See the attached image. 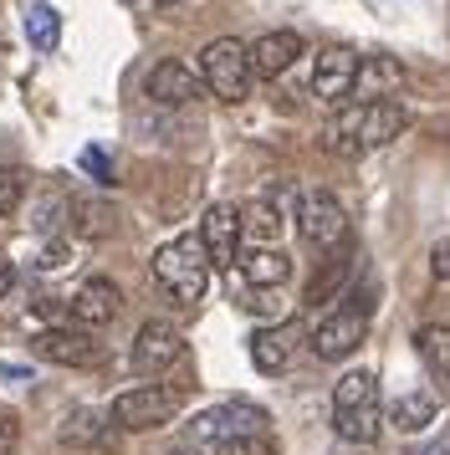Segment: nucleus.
<instances>
[{"label":"nucleus","instance_id":"17","mask_svg":"<svg viewBox=\"0 0 450 455\" xmlns=\"http://www.w3.org/2000/svg\"><path fill=\"white\" fill-rule=\"evenodd\" d=\"M399 83H405V67L394 62V57H358V83H353V92H364V103H384Z\"/></svg>","mask_w":450,"mask_h":455},{"label":"nucleus","instance_id":"2","mask_svg":"<svg viewBox=\"0 0 450 455\" xmlns=\"http://www.w3.org/2000/svg\"><path fill=\"white\" fill-rule=\"evenodd\" d=\"M154 276L174 302H200L210 287V256H205L200 235H174L154 251Z\"/></svg>","mask_w":450,"mask_h":455},{"label":"nucleus","instance_id":"18","mask_svg":"<svg viewBox=\"0 0 450 455\" xmlns=\"http://www.w3.org/2000/svg\"><path fill=\"white\" fill-rule=\"evenodd\" d=\"M282 205L266 195V200H256V205L241 210V241H251V246H277L282 241Z\"/></svg>","mask_w":450,"mask_h":455},{"label":"nucleus","instance_id":"14","mask_svg":"<svg viewBox=\"0 0 450 455\" xmlns=\"http://www.w3.org/2000/svg\"><path fill=\"white\" fill-rule=\"evenodd\" d=\"M143 92H149V98H154L159 108H189V103H195V98L205 92V87H200V77H195L189 67L169 57V62H159L154 72H149Z\"/></svg>","mask_w":450,"mask_h":455},{"label":"nucleus","instance_id":"29","mask_svg":"<svg viewBox=\"0 0 450 455\" xmlns=\"http://www.w3.org/2000/svg\"><path fill=\"white\" fill-rule=\"evenodd\" d=\"M20 445V419L11 410H0V455H16Z\"/></svg>","mask_w":450,"mask_h":455},{"label":"nucleus","instance_id":"20","mask_svg":"<svg viewBox=\"0 0 450 455\" xmlns=\"http://www.w3.org/2000/svg\"><path fill=\"white\" fill-rule=\"evenodd\" d=\"M364 404H379V379L368 369H353L338 379L333 389V414H348V410H364Z\"/></svg>","mask_w":450,"mask_h":455},{"label":"nucleus","instance_id":"7","mask_svg":"<svg viewBox=\"0 0 450 455\" xmlns=\"http://www.w3.org/2000/svg\"><path fill=\"white\" fill-rule=\"evenodd\" d=\"M364 332H368V312L358 307H338V312H327L323 323L312 328V358H323V363H338V358H348V353L364 343Z\"/></svg>","mask_w":450,"mask_h":455},{"label":"nucleus","instance_id":"21","mask_svg":"<svg viewBox=\"0 0 450 455\" xmlns=\"http://www.w3.org/2000/svg\"><path fill=\"white\" fill-rule=\"evenodd\" d=\"M414 348H420V358L435 379H450V323H425L414 332Z\"/></svg>","mask_w":450,"mask_h":455},{"label":"nucleus","instance_id":"9","mask_svg":"<svg viewBox=\"0 0 450 455\" xmlns=\"http://www.w3.org/2000/svg\"><path fill=\"white\" fill-rule=\"evenodd\" d=\"M118 312H123V291H118V282H108V276L82 282L77 297L67 302V317H72L82 332H98V328H108V323H118Z\"/></svg>","mask_w":450,"mask_h":455},{"label":"nucleus","instance_id":"12","mask_svg":"<svg viewBox=\"0 0 450 455\" xmlns=\"http://www.w3.org/2000/svg\"><path fill=\"white\" fill-rule=\"evenodd\" d=\"M36 358L61 363V369H92V363H102V343L82 328H46L36 338Z\"/></svg>","mask_w":450,"mask_h":455},{"label":"nucleus","instance_id":"33","mask_svg":"<svg viewBox=\"0 0 450 455\" xmlns=\"http://www.w3.org/2000/svg\"><path fill=\"white\" fill-rule=\"evenodd\" d=\"M420 455H450V430L440 435V440H435V445H425V451H420Z\"/></svg>","mask_w":450,"mask_h":455},{"label":"nucleus","instance_id":"16","mask_svg":"<svg viewBox=\"0 0 450 455\" xmlns=\"http://www.w3.org/2000/svg\"><path fill=\"white\" fill-rule=\"evenodd\" d=\"M241 276H245L256 291H271V287H282L286 276H292V256H286L282 246H245Z\"/></svg>","mask_w":450,"mask_h":455},{"label":"nucleus","instance_id":"23","mask_svg":"<svg viewBox=\"0 0 450 455\" xmlns=\"http://www.w3.org/2000/svg\"><path fill=\"white\" fill-rule=\"evenodd\" d=\"M108 419L98 410H72L67 425H61V445H108Z\"/></svg>","mask_w":450,"mask_h":455},{"label":"nucleus","instance_id":"24","mask_svg":"<svg viewBox=\"0 0 450 455\" xmlns=\"http://www.w3.org/2000/svg\"><path fill=\"white\" fill-rule=\"evenodd\" d=\"M67 220H72V200H67L61 189L41 195L36 205H31V230H36V235H61Z\"/></svg>","mask_w":450,"mask_h":455},{"label":"nucleus","instance_id":"34","mask_svg":"<svg viewBox=\"0 0 450 455\" xmlns=\"http://www.w3.org/2000/svg\"><path fill=\"white\" fill-rule=\"evenodd\" d=\"M154 5H180V0H154Z\"/></svg>","mask_w":450,"mask_h":455},{"label":"nucleus","instance_id":"5","mask_svg":"<svg viewBox=\"0 0 450 455\" xmlns=\"http://www.w3.org/2000/svg\"><path fill=\"white\" fill-rule=\"evenodd\" d=\"M297 230H302L307 246L317 251H333L348 241V210L338 205V195H327V189H307L302 200H297Z\"/></svg>","mask_w":450,"mask_h":455},{"label":"nucleus","instance_id":"15","mask_svg":"<svg viewBox=\"0 0 450 455\" xmlns=\"http://www.w3.org/2000/svg\"><path fill=\"white\" fill-rule=\"evenodd\" d=\"M297 343H302V332L292 328V323L261 328L256 338H251V363H256L261 373H282L286 363H292V353H297Z\"/></svg>","mask_w":450,"mask_h":455},{"label":"nucleus","instance_id":"22","mask_svg":"<svg viewBox=\"0 0 450 455\" xmlns=\"http://www.w3.org/2000/svg\"><path fill=\"white\" fill-rule=\"evenodd\" d=\"M435 410H440V404H435V394H405V399L389 410V425H394V430H405V435H420L425 425H435Z\"/></svg>","mask_w":450,"mask_h":455},{"label":"nucleus","instance_id":"32","mask_svg":"<svg viewBox=\"0 0 450 455\" xmlns=\"http://www.w3.org/2000/svg\"><path fill=\"white\" fill-rule=\"evenodd\" d=\"M11 287H16V261H11V256H0V297H5Z\"/></svg>","mask_w":450,"mask_h":455},{"label":"nucleus","instance_id":"8","mask_svg":"<svg viewBox=\"0 0 450 455\" xmlns=\"http://www.w3.org/2000/svg\"><path fill=\"white\" fill-rule=\"evenodd\" d=\"M180 358H184V332L174 323H164V317L143 323L139 338H133V348H128V363L139 373H164V369H174Z\"/></svg>","mask_w":450,"mask_h":455},{"label":"nucleus","instance_id":"25","mask_svg":"<svg viewBox=\"0 0 450 455\" xmlns=\"http://www.w3.org/2000/svg\"><path fill=\"white\" fill-rule=\"evenodd\" d=\"M26 36L41 46V52H52V46L61 42V16L52 11V5H26Z\"/></svg>","mask_w":450,"mask_h":455},{"label":"nucleus","instance_id":"4","mask_svg":"<svg viewBox=\"0 0 450 455\" xmlns=\"http://www.w3.org/2000/svg\"><path fill=\"white\" fill-rule=\"evenodd\" d=\"M180 404H184V389H174V384H133V389H123L113 399L108 419L118 430H159L180 414Z\"/></svg>","mask_w":450,"mask_h":455},{"label":"nucleus","instance_id":"10","mask_svg":"<svg viewBox=\"0 0 450 455\" xmlns=\"http://www.w3.org/2000/svg\"><path fill=\"white\" fill-rule=\"evenodd\" d=\"M195 235H200L205 256H210V271L241 261V210L236 205H210Z\"/></svg>","mask_w":450,"mask_h":455},{"label":"nucleus","instance_id":"26","mask_svg":"<svg viewBox=\"0 0 450 455\" xmlns=\"http://www.w3.org/2000/svg\"><path fill=\"white\" fill-rule=\"evenodd\" d=\"M26 200V169H0V215L20 210Z\"/></svg>","mask_w":450,"mask_h":455},{"label":"nucleus","instance_id":"3","mask_svg":"<svg viewBox=\"0 0 450 455\" xmlns=\"http://www.w3.org/2000/svg\"><path fill=\"white\" fill-rule=\"evenodd\" d=\"M200 87H210L221 103H245L251 98V62H245V42L236 36H215V42L200 46Z\"/></svg>","mask_w":450,"mask_h":455},{"label":"nucleus","instance_id":"11","mask_svg":"<svg viewBox=\"0 0 450 455\" xmlns=\"http://www.w3.org/2000/svg\"><path fill=\"white\" fill-rule=\"evenodd\" d=\"M353 83H358V52H348V46H323V52L312 57V92H317L323 103L353 98Z\"/></svg>","mask_w":450,"mask_h":455},{"label":"nucleus","instance_id":"13","mask_svg":"<svg viewBox=\"0 0 450 455\" xmlns=\"http://www.w3.org/2000/svg\"><path fill=\"white\" fill-rule=\"evenodd\" d=\"M302 57V36L297 31H266V36H256V42L245 46V62H251V77H282L286 67Z\"/></svg>","mask_w":450,"mask_h":455},{"label":"nucleus","instance_id":"30","mask_svg":"<svg viewBox=\"0 0 450 455\" xmlns=\"http://www.w3.org/2000/svg\"><path fill=\"white\" fill-rule=\"evenodd\" d=\"M430 271H435L440 282H450V241H435V246H430Z\"/></svg>","mask_w":450,"mask_h":455},{"label":"nucleus","instance_id":"1","mask_svg":"<svg viewBox=\"0 0 450 455\" xmlns=\"http://www.w3.org/2000/svg\"><path fill=\"white\" fill-rule=\"evenodd\" d=\"M405 108L399 103H353V108H343L333 124L323 128V144L333 148V154H368V148H384V144H394L399 133H405Z\"/></svg>","mask_w":450,"mask_h":455},{"label":"nucleus","instance_id":"31","mask_svg":"<svg viewBox=\"0 0 450 455\" xmlns=\"http://www.w3.org/2000/svg\"><path fill=\"white\" fill-rule=\"evenodd\" d=\"M41 271H61L67 267V246H52V251H41V261H36Z\"/></svg>","mask_w":450,"mask_h":455},{"label":"nucleus","instance_id":"19","mask_svg":"<svg viewBox=\"0 0 450 455\" xmlns=\"http://www.w3.org/2000/svg\"><path fill=\"white\" fill-rule=\"evenodd\" d=\"M348 276H353V256H333V261H323V267H317V276L307 282L302 302H307V307H327V302L348 287Z\"/></svg>","mask_w":450,"mask_h":455},{"label":"nucleus","instance_id":"27","mask_svg":"<svg viewBox=\"0 0 450 455\" xmlns=\"http://www.w3.org/2000/svg\"><path fill=\"white\" fill-rule=\"evenodd\" d=\"M210 455H277V445H271L266 435H236V440L215 445Z\"/></svg>","mask_w":450,"mask_h":455},{"label":"nucleus","instance_id":"28","mask_svg":"<svg viewBox=\"0 0 450 455\" xmlns=\"http://www.w3.org/2000/svg\"><path fill=\"white\" fill-rule=\"evenodd\" d=\"M72 215H77L82 235H108V230H113V210L108 205H77Z\"/></svg>","mask_w":450,"mask_h":455},{"label":"nucleus","instance_id":"6","mask_svg":"<svg viewBox=\"0 0 450 455\" xmlns=\"http://www.w3.org/2000/svg\"><path fill=\"white\" fill-rule=\"evenodd\" d=\"M266 414L251 410V404H221V410H205L195 425H189V445H200V451H215L225 440H236V435H261Z\"/></svg>","mask_w":450,"mask_h":455}]
</instances>
